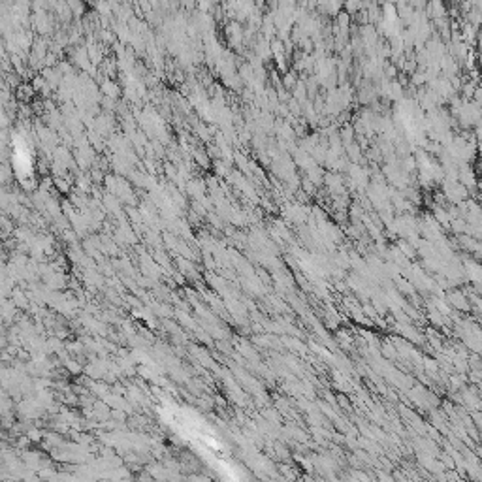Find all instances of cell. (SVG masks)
<instances>
[{
  "instance_id": "1",
  "label": "cell",
  "mask_w": 482,
  "mask_h": 482,
  "mask_svg": "<svg viewBox=\"0 0 482 482\" xmlns=\"http://www.w3.org/2000/svg\"><path fill=\"white\" fill-rule=\"evenodd\" d=\"M170 424L181 433L183 439L192 442V447L198 448L200 454L207 456L209 461H213L215 465H228L226 452H224L219 437L198 416H194L192 413H187V411H176V416L171 418Z\"/></svg>"
}]
</instances>
